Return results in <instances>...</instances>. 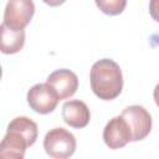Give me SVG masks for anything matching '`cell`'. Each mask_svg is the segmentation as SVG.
Segmentation results:
<instances>
[{"label": "cell", "instance_id": "cell-8", "mask_svg": "<svg viewBox=\"0 0 159 159\" xmlns=\"http://www.w3.org/2000/svg\"><path fill=\"white\" fill-rule=\"evenodd\" d=\"M63 122L72 128H84L91 119V112L87 104L80 99L67 101L62 106Z\"/></svg>", "mask_w": 159, "mask_h": 159}, {"label": "cell", "instance_id": "cell-13", "mask_svg": "<svg viewBox=\"0 0 159 159\" xmlns=\"http://www.w3.org/2000/svg\"><path fill=\"white\" fill-rule=\"evenodd\" d=\"M149 14L153 17V20L159 22V0L149 1Z\"/></svg>", "mask_w": 159, "mask_h": 159}, {"label": "cell", "instance_id": "cell-6", "mask_svg": "<svg viewBox=\"0 0 159 159\" xmlns=\"http://www.w3.org/2000/svg\"><path fill=\"white\" fill-rule=\"evenodd\" d=\"M103 140L111 149H119L133 142L130 127L122 116L113 117L103 129Z\"/></svg>", "mask_w": 159, "mask_h": 159}, {"label": "cell", "instance_id": "cell-15", "mask_svg": "<svg viewBox=\"0 0 159 159\" xmlns=\"http://www.w3.org/2000/svg\"><path fill=\"white\" fill-rule=\"evenodd\" d=\"M153 97H154V101H155V104L159 107V83L155 86L154 88V92H153Z\"/></svg>", "mask_w": 159, "mask_h": 159}, {"label": "cell", "instance_id": "cell-11", "mask_svg": "<svg viewBox=\"0 0 159 159\" xmlns=\"http://www.w3.org/2000/svg\"><path fill=\"white\" fill-rule=\"evenodd\" d=\"M7 128L14 129V130L21 133V134L27 139L30 147H31V145L36 142V139H37V134H39L37 124H36L32 119H30L29 117H16V118H14V119L9 123Z\"/></svg>", "mask_w": 159, "mask_h": 159}, {"label": "cell", "instance_id": "cell-7", "mask_svg": "<svg viewBox=\"0 0 159 159\" xmlns=\"http://www.w3.org/2000/svg\"><path fill=\"white\" fill-rule=\"evenodd\" d=\"M46 82L56 89V92L60 96V99H67L72 97L78 89L77 75L67 68L53 71L47 77Z\"/></svg>", "mask_w": 159, "mask_h": 159}, {"label": "cell", "instance_id": "cell-10", "mask_svg": "<svg viewBox=\"0 0 159 159\" xmlns=\"http://www.w3.org/2000/svg\"><path fill=\"white\" fill-rule=\"evenodd\" d=\"M1 31V52L5 55L17 53L25 43V31L14 30L4 22L0 26Z\"/></svg>", "mask_w": 159, "mask_h": 159}, {"label": "cell", "instance_id": "cell-9", "mask_svg": "<svg viewBox=\"0 0 159 159\" xmlns=\"http://www.w3.org/2000/svg\"><path fill=\"white\" fill-rule=\"evenodd\" d=\"M29 147L27 139L21 133L7 128L0 144V157L6 159H22Z\"/></svg>", "mask_w": 159, "mask_h": 159}, {"label": "cell", "instance_id": "cell-14", "mask_svg": "<svg viewBox=\"0 0 159 159\" xmlns=\"http://www.w3.org/2000/svg\"><path fill=\"white\" fill-rule=\"evenodd\" d=\"M46 5H48V6H60V5H62L66 0H42Z\"/></svg>", "mask_w": 159, "mask_h": 159}, {"label": "cell", "instance_id": "cell-5", "mask_svg": "<svg viewBox=\"0 0 159 159\" xmlns=\"http://www.w3.org/2000/svg\"><path fill=\"white\" fill-rule=\"evenodd\" d=\"M120 116L130 127L133 142L143 140L149 135L152 130V116L143 106L133 104L125 107Z\"/></svg>", "mask_w": 159, "mask_h": 159}, {"label": "cell", "instance_id": "cell-1", "mask_svg": "<svg viewBox=\"0 0 159 159\" xmlns=\"http://www.w3.org/2000/svg\"><path fill=\"white\" fill-rule=\"evenodd\" d=\"M91 89L103 101L117 98L123 89V75L119 65L111 58L96 61L89 72Z\"/></svg>", "mask_w": 159, "mask_h": 159}, {"label": "cell", "instance_id": "cell-12", "mask_svg": "<svg viewBox=\"0 0 159 159\" xmlns=\"http://www.w3.org/2000/svg\"><path fill=\"white\" fill-rule=\"evenodd\" d=\"M97 7L106 15L114 16L124 11L127 6V0H94Z\"/></svg>", "mask_w": 159, "mask_h": 159}, {"label": "cell", "instance_id": "cell-2", "mask_svg": "<svg viewBox=\"0 0 159 159\" xmlns=\"http://www.w3.org/2000/svg\"><path fill=\"white\" fill-rule=\"evenodd\" d=\"M43 149L51 158H70L76 150V138L65 128H53L48 130L43 138Z\"/></svg>", "mask_w": 159, "mask_h": 159}, {"label": "cell", "instance_id": "cell-3", "mask_svg": "<svg viewBox=\"0 0 159 159\" xmlns=\"http://www.w3.org/2000/svg\"><path fill=\"white\" fill-rule=\"evenodd\" d=\"M26 98L30 108L40 114H48L53 112L61 101L56 89L47 82L32 86L27 91Z\"/></svg>", "mask_w": 159, "mask_h": 159}, {"label": "cell", "instance_id": "cell-4", "mask_svg": "<svg viewBox=\"0 0 159 159\" xmlns=\"http://www.w3.org/2000/svg\"><path fill=\"white\" fill-rule=\"evenodd\" d=\"M35 14L32 0H9L4 11V24L14 30H24Z\"/></svg>", "mask_w": 159, "mask_h": 159}]
</instances>
